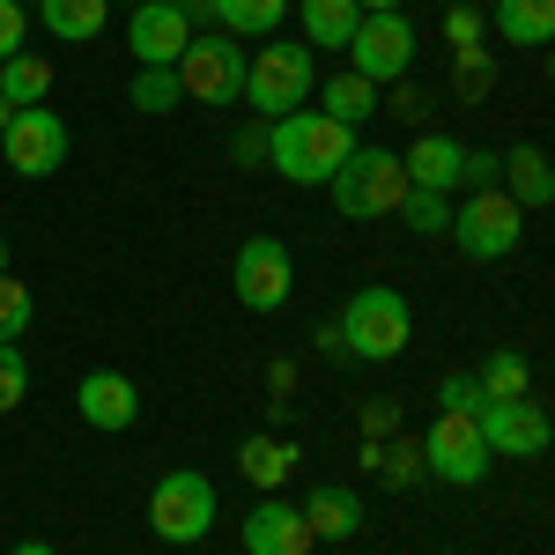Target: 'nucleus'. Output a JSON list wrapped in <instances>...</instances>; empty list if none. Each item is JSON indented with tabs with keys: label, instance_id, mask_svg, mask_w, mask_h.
<instances>
[{
	"label": "nucleus",
	"instance_id": "obj_37",
	"mask_svg": "<svg viewBox=\"0 0 555 555\" xmlns=\"http://www.w3.org/2000/svg\"><path fill=\"white\" fill-rule=\"evenodd\" d=\"M8 555H52V548H44V541H15Z\"/></svg>",
	"mask_w": 555,
	"mask_h": 555
},
{
	"label": "nucleus",
	"instance_id": "obj_32",
	"mask_svg": "<svg viewBox=\"0 0 555 555\" xmlns=\"http://www.w3.org/2000/svg\"><path fill=\"white\" fill-rule=\"evenodd\" d=\"M378 467L392 474V489H408V481H423V452L415 444H392V452H378Z\"/></svg>",
	"mask_w": 555,
	"mask_h": 555
},
{
	"label": "nucleus",
	"instance_id": "obj_2",
	"mask_svg": "<svg viewBox=\"0 0 555 555\" xmlns=\"http://www.w3.org/2000/svg\"><path fill=\"white\" fill-rule=\"evenodd\" d=\"M311 89H319V60H311V44H259L253 60H245V96L237 104H253L259 119L274 127V119H289L311 104Z\"/></svg>",
	"mask_w": 555,
	"mask_h": 555
},
{
	"label": "nucleus",
	"instance_id": "obj_31",
	"mask_svg": "<svg viewBox=\"0 0 555 555\" xmlns=\"http://www.w3.org/2000/svg\"><path fill=\"white\" fill-rule=\"evenodd\" d=\"M460 178H467L474 193H489V185L504 178V156H496V149H467V164H460Z\"/></svg>",
	"mask_w": 555,
	"mask_h": 555
},
{
	"label": "nucleus",
	"instance_id": "obj_28",
	"mask_svg": "<svg viewBox=\"0 0 555 555\" xmlns=\"http://www.w3.org/2000/svg\"><path fill=\"white\" fill-rule=\"evenodd\" d=\"M30 319H38V297H30V282L0 274V341H23V334H30Z\"/></svg>",
	"mask_w": 555,
	"mask_h": 555
},
{
	"label": "nucleus",
	"instance_id": "obj_25",
	"mask_svg": "<svg viewBox=\"0 0 555 555\" xmlns=\"http://www.w3.org/2000/svg\"><path fill=\"white\" fill-rule=\"evenodd\" d=\"M474 385H481V400H526V385H533V363H526L518 348H496V356L474 371Z\"/></svg>",
	"mask_w": 555,
	"mask_h": 555
},
{
	"label": "nucleus",
	"instance_id": "obj_3",
	"mask_svg": "<svg viewBox=\"0 0 555 555\" xmlns=\"http://www.w3.org/2000/svg\"><path fill=\"white\" fill-rule=\"evenodd\" d=\"M334 334H341V356H356V363H392L415 341V311L400 289H356Z\"/></svg>",
	"mask_w": 555,
	"mask_h": 555
},
{
	"label": "nucleus",
	"instance_id": "obj_22",
	"mask_svg": "<svg viewBox=\"0 0 555 555\" xmlns=\"http://www.w3.org/2000/svg\"><path fill=\"white\" fill-rule=\"evenodd\" d=\"M289 15V0H208V23H222L230 38H274Z\"/></svg>",
	"mask_w": 555,
	"mask_h": 555
},
{
	"label": "nucleus",
	"instance_id": "obj_38",
	"mask_svg": "<svg viewBox=\"0 0 555 555\" xmlns=\"http://www.w3.org/2000/svg\"><path fill=\"white\" fill-rule=\"evenodd\" d=\"M178 8H185V15H208V0H178Z\"/></svg>",
	"mask_w": 555,
	"mask_h": 555
},
{
	"label": "nucleus",
	"instance_id": "obj_39",
	"mask_svg": "<svg viewBox=\"0 0 555 555\" xmlns=\"http://www.w3.org/2000/svg\"><path fill=\"white\" fill-rule=\"evenodd\" d=\"M8 119H15V104H8V96H0V127H8Z\"/></svg>",
	"mask_w": 555,
	"mask_h": 555
},
{
	"label": "nucleus",
	"instance_id": "obj_9",
	"mask_svg": "<svg viewBox=\"0 0 555 555\" xmlns=\"http://www.w3.org/2000/svg\"><path fill=\"white\" fill-rule=\"evenodd\" d=\"M178 89L193 96V104H237L245 96V44L230 38H193L178 52Z\"/></svg>",
	"mask_w": 555,
	"mask_h": 555
},
{
	"label": "nucleus",
	"instance_id": "obj_33",
	"mask_svg": "<svg viewBox=\"0 0 555 555\" xmlns=\"http://www.w3.org/2000/svg\"><path fill=\"white\" fill-rule=\"evenodd\" d=\"M437 400H444V415H474V408H481V385H474V378H444Z\"/></svg>",
	"mask_w": 555,
	"mask_h": 555
},
{
	"label": "nucleus",
	"instance_id": "obj_11",
	"mask_svg": "<svg viewBox=\"0 0 555 555\" xmlns=\"http://www.w3.org/2000/svg\"><path fill=\"white\" fill-rule=\"evenodd\" d=\"M415 67V30H408V15H363L356 23V38H348V75H363V82H400Z\"/></svg>",
	"mask_w": 555,
	"mask_h": 555
},
{
	"label": "nucleus",
	"instance_id": "obj_4",
	"mask_svg": "<svg viewBox=\"0 0 555 555\" xmlns=\"http://www.w3.org/2000/svg\"><path fill=\"white\" fill-rule=\"evenodd\" d=\"M334 208L356 215V222H378V215H400V201H408V171H400V156L392 149H348V164L334 178Z\"/></svg>",
	"mask_w": 555,
	"mask_h": 555
},
{
	"label": "nucleus",
	"instance_id": "obj_29",
	"mask_svg": "<svg viewBox=\"0 0 555 555\" xmlns=\"http://www.w3.org/2000/svg\"><path fill=\"white\" fill-rule=\"evenodd\" d=\"M400 222H408L415 237H437V230L452 222V193H423V185H408V201H400Z\"/></svg>",
	"mask_w": 555,
	"mask_h": 555
},
{
	"label": "nucleus",
	"instance_id": "obj_21",
	"mask_svg": "<svg viewBox=\"0 0 555 555\" xmlns=\"http://www.w3.org/2000/svg\"><path fill=\"white\" fill-rule=\"evenodd\" d=\"M0 96H8L15 112H23V104H44V96H52V60L30 52V44L8 52V60H0Z\"/></svg>",
	"mask_w": 555,
	"mask_h": 555
},
{
	"label": "nucleus",
	"instance_id": "obj_1",
	"mask_svg": "<svg viewBox=\"0 0 555 555\" xmlns=\"http://www.w3.org/2000/svg\"><path fill=\"white\" fill-rule=\"evenodd\" d=\"M348 149H356V127L311 112V104L289 112V119H274V133H267V156H274V171L289 185H326L348 164Z\"/></svg>",
	"mask_w": 555,
	"mask_h": 555
},
{
	"label": "nucleus",
	"instance_id": "obj_14",
	"mask_svg": "<svg viewBox=\"0 0 555 555\" xmlns=\"http://www.w3.org/2000/svg\"><path fill=\"white\" fill-rule=\"evenodd\" d=\"M237 541H245V555H311V526H304L297 504L259 496L253 512L237 518Z\"/></svg>",
	"mask_w": 555,
	"mask_h": 555
},
{
	"label": "nucleus",
	"instance_id": "obj_18",
	"mask_svg": "<svg viewBox=\"0 0 555 555\" xmlns=\"http://www.w3.org/2000/svg\"><path fill=\"white\" fill-rule=\"evenodd\" d=\"M489 30L504 44H526V52H533V44L555 38V0H496V8H489Z\"/></svg>",
	"mask_w": 555,
	"mask_h": 555
},
{
	"label": "nucleus",
	"instance_id": "obj_5",
	"mask_svg": "<svg viewBox=\"0 0 555 555\" xmlns=\"http://www.w3.org/2000/svg\"><path fill=\"white\" fill-rule=\"evenodd\" d=\"M149 526H156V541H171V548L208 541L215 533V481L201 467L156 474V489H149Z\"/></svg>",
	"mask_w": 555,
	"mask_h": 555
},
{
	"label": "nucleus",
	"instance_id": "obj_8",
	"mask_svg": "<svg viewBox=\"0 0 555 555\" xmlns=\"http://www.w3.org/2000/svg\"><path fill=\"white\" fill-rule=\"evenodd\" d=\"M230 282H237V304H245V311H267V319H274L282 304L297 297V259H289L282 237H245Z\"/></svg>",
	"mask_w": 555,
	"mask_h": 555
},
{
	"label": "nucleus",
	"instance_id": "obj_27",
	"mask_svg": "<svg viewBox=\"0 0 555 555\" xmlns=\"http://www.w3.org/2000/svg\"><path fill=\"white\" fill-rule=\"evenodd\" d=\"M127 96H133V112H149V119H164V112H178V104H185V89H178V67H141Z\"/></svg>",
	"mask_w": 555,
	"mask_h": 555
},
{
	"label": "nucleus",
	"instance_id": "obj_15",
	"mask_svg": "<svg viewBox=\"0 0 555 555\" xmlns=\"http://www.w3.org/2000/svg\"><path fill=\"white\" fill-rule=\"evenodd\" d=\"M75 415H82L89 429H133L141 423V392H133L127 371H89V378L75 385Z\"/></svg>",
	"mask_w": 555,
	"mask_h": 555
},
{
	"label": "nucleus",
	"instance_id": "obj_19",
	"mask_svg": "<svg viewBox=\"0 0 555 555\" xmlns=\"http://www.w3.org/2000/svg\"><path fill=\"white\" fill-rule=\"evenodd\" d=\"M38 23L52 30V38H67V44H89V38H104L112 0H38Z\"/></svg>",
	"mask_w": 555,
	"mask_h": 555
},
{
	"label": "nucleus",
	"instance_id": "obj_42",
	"mask_svg": "<svg viewBox=\"0 0 555 555\" xmlns=\"http://www.w3.org/2000/svg\"><path fill=\"white\" fill-rule=\"evenodd\" d=\"M15 8H23V0H15Z\"/></svg>",
	"mask_w": 555,
	"mask_h": 555
},
{
	"label": "nucleus",
	"instance_id": "obj_16",
	"mask_svg": "<svg viewBox=\"0 0 555 555\" xmlns=\"http://www.w3.org/2000/svg\"><path fill=\"white\" fill-rule=\"evenodd\" d=\"M297 512H304V526H311V541H356V526H363V496H356L348 481H319Z\"/></svg>",
	"mask_w": 555,
	"mask_h": 555
},
{
	"label": "nucleus",
	"instance_id": "obj_6",
	"mask_svg": "<svg viewBox=\"0 0 555 555\" xmlns=\"http://www.w3.org/2000/svg\"><path fill=\"white\" fill-rule=\"evenodd\" d=\"M415 452H423V481H444V489H481L489 467H496L489 444H481V429H474V415H437Z\"/></svg>",
	"mask_w": 555,
	"mask_h": 555
},
{
	"label": "nucleus",
	"instance_id": "obj_7",
	"mask_svg": "<svg viewBox=\"0 0 555 555\" xmlns=\"http://www.w3.org/2000/svg\"><path fill=\"white\" fill-rule=\"evenodd\" d=\"M452 230V245L467 259H504L518 253V237H526V208H518L504 185H489V193H467V208L444 222Z\"/></svg>",
	"mask_w": 555,
	"mask_h": 555
},
{
	"label": "nucleus",
	"instance_id": "obj_17",
	"mask_svg": "<svg viewBox=\"0 0 555 555\" xmlns=\"http://www.w3.org/2000/svg\"><path fill=\"white\" fill-rule=\"evenodd\" d=\"M460 164H467V141H452V133H423V141L400 156L408 185H423V193H452V185H460Z\"/></svg>",
	"mask_w": 555,
	"mask_h": 555
},
{
	"label": "nucleus",
	"instance_id": "obj_34",
	"mask_svg": "<svg viewBox=\"0 0 555 555\" xmlns=\"http://www.w3.org/2000/svg\"><path fill=\"white\" fill-rule=\"evenodd\" d=\"M444 38L474 44V38H481V15H474V8H444Z\"/></svg>",
	"mask_w": 555,
	"mask_h": 555
},
{
	"label": "nucleus",
	"instance_id": "obj_20",
	"mask_svg": "<svg viewBox=\"0 0 555 555\" xmlns=\"http://www.w3.org/2000/svg\"><path fill=\"white\" fill-rule=\"evenodd\" d=\"M237 467H245V481H253L259 496H282V481L297 467V444H282V437H245V444H237Z\"/></svg>",
	"mask_w": 555,
	"mask_h": 555
},
{
	"label": "nucleus",
	"instance_id": "obj_30",
	"mask_svg": "<svg viewBox=\"0 0 555 555\" xmlns=\"http://www.w3.org/2000/svg\"><path fill=\"white\" fill-rule=\"evenodd\" d=\"M23 392H30V363H23V348H15V341H0V415L23 408Z\"/></svg>",
	"mask_w": 555,
	"mask_h": 555
},
{
	"label": "nucleus",
	"instance_id": "obj_26",
	"mask_svg": "<svg viewBox=\"0 0 555 555\" xmlns=\"http://www.w3.org/2000/svg\"><path fill=\"white\" fill-rule=\"evenodd\" d=\"M326 119H341V127H363L371 112H378V89L363 82V75H334L326 82V104H319Z\"/></svg>",
	"mask_w": 555,
	"mask_h": 555
},
{
	"label": "nucleus",
	"instance_id": "obj_40",
	"mask_svg": "<svg viewBox=\"0 0 555 555\" xmlns=\"http://www.w3.org/2000/svg\"><path fill=\"white\" fill-rule=\"evenodd\" d=\"M0 274H8V237H0Z\"/></svg>",
	"mask_w": 555,
	"mask_h": 555
},
{
	"label": "nucleus",
	"instance_id": "obj_24",
	"mask_svg": "<svg viewBox=\"0 0 555 555\" xmlns=\"http://www.w3.org/2000/svg\"><path fill=\"white\" fill-rule=\"evenodd\" d=\"M504 178H512L504 193H512L518 208H548L555 201V171H548L541 149H512V156H504Z\"/></svg>",
	"mask_w": 555,
	"mask_h": 555
},
{
	"label": "nucleus",
	"instance_id": "obj_12",
	"mask_svg": "<svg viewBox=\"0 0 555 555\" xmlns=\"http://www.w3.org/2000/svg\"><path fill=\"white\" fill-rule=\"evenodd\" d=\"M474 429H481V444H489V460H541L548 452V415L533 408V400H481L474 408Z\"/></svg>",
	"mask_w": 555,
	"mask_h": 555
},
{
	"label": "nucleus",
	"instance_id": "obj_35",
	"mask_svg": "<svg viewBox=\"0 0 555 555\" xmlns=\"http://www.w3.org/2000/svg\"><path fill=\"white\" fill-rule=\"evenodd\" d=\"M8 52H23V8L15 0H0V60Z\"/></svg>",
	"mask_w": 555,
	"mask_h": 555
},
{
	"label": "nucleus",
	"instance_id": "obj_41",
	"mask_svg": "<svg viewBox=\"0 0 555 555\" xmlns=\"http://www.w3.org/2000/svg\"><path fill=\"white\" fill-rule=\"evenodd\" d=\"M119 8H141V0H119Z\"/></svg>",
	"mask_w": 555,
	"mask_h": 555
},
{
	"label": "nucleus",
	"instance_id": "obj_36",
	"mask_svg": "<svg viewBox=\"0 0 555 555\" xmlns=\"http://www.w3.org/2000/svg\"><path fill=\"white\" fill-rule=\"evenodd\" d=\"M356 8H363V15H400L408 0H356Z\"/></svg>",
	"mask_w": 555,
	"mask_h": 555
},
{
	"label": "nucleus",
	"instance_id": "obj_13",
	"mask_svg": "<svg viewBox=\"0 0 555 555\" xmlns=\"http://www.w3.org/2000/svg\"><path fill=\"white\" fill-rule=\"evenodd\" d=\"M193 44V15L178 0H141L127 23V52L141 67H178V52Z\"/></svg>",
	"mask_w": 555,
	"mask_h": 555
},
{
	"label": "nucleus",
	"instance_id": "obj_23",
	"mask_svg": "<svg viewBox=\"0 0 555 555\" xmlns=\"http://www.w3.org/2000/svg\"><path fill=\"white\" fill-rule=\"evenodd\" d=\"M289 8L304 15V44H348L356 23H363L356 0H289Z\"/></svg>",
	"mask_w": 555,
	"mask_h": 555
},
{
	"label": "nucleus",
	"instance_id": "obj_10",
	"mask_svg": "<svg viewBox=\"0 0 555 555\" xmlns=\"http://www.w3.org/2000/svg\"><path fill=\"white\" fill-rule=\"evenodd\" d=\"M0 149H8V171L15 178H52L67 164V119L44 112V104H23V112L0 127Z\"/></svg>",
	"mask_w": 555,
	"mask_h": 555
}]
</instances>
